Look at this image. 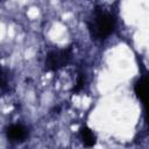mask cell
<instances>
[{
	"mask_svg": "<svg viewBox=\"0 0 149 149\" xmlns=\"http://www.w3.org/2000/svg\"><path fill=\"white\" fill-rule=\"evenodd\" d=\"M115 27V17L112 13L97 7L94 9L93 16L88 21V30L92 38L105 40Z\"/></svg>",
	"mask_w": 149,
	"mask_h": 149,
	"instance_id": "6da1fadb",
	"label": "cell"
},
{
	"mask_svg": "<svg viewBox=\"0 0 149 149\" xmlns=\"http://www.w3.org/2000/svg\"><path fill=\"white\" fill-rule=\"evenodd\" d=\"M71 57L70 49H55L51 50L45 59V68L48 70H58L68 64Z\"/></svg>",
	"mask_w": 149,
	"mask_h": 149,
	"instance_id": "7a4b0ae2",
	"label": "cell"
},
{
	"mask_svg": "<svg viewBox=\"0 0 149 149\" xmlns=\"http://www.w3.org/2000/svg\"><path fill=\"white\" fill-rule=\"evenodd\" d=\"M136 95L143 101L144 108H146V114H147V120L149 123V78H142L136 81L134 86Z\"/></svg>",
	"mask_w": 149,
	"mask_h": 149,
	"instance_id": "3957f363",
	"label": "cell"
},
{
	"mask_svg": "<svg viewBox=\"0 0 149 149\" xmlns=\"http://www.w3.org/2000/svg\"><path fill=\"white\" fill-rule=\"evenodd\" d=\"M7 136L12 141H23L27 136V129L22 125H12L7 128Z\"/></svg>",
	"mask_w": 149,
	"mask_h": 149,
	"instance_id": "277c9868",
	"label": "cell"
},
{
	"mask_svg": "<svg viewBox=\"0 0 149 149\" xmlns=\"http://www.w3.org/2000/svg\"><path fill=\"white\" fill-rule=\"evenodd\" d=\"M80 137H81V141H83L84 146H86V147H93L95 144V135L86 126L81 127V129H80Z\"/></svg>",
	"mask_w": 149,
	"mask_h": 149,
	"instance_id": "5b68a950",
	"label": "cell"
},
{
	"mask_svg": "<svg viewBox=\"0 0 149 149\" xmlns=\"http://www.w3.org/2000/svg\"><path fill=\"white\" fill-rule=\"evenodd\" d=\"M83 84H84V79H83V76H79V78H78V81H77V86L74 87V90L76 91H78L81 86H83Z\"/></svg>",
	"mask_w": 149,
	"mask_h": 149,
	"instance_id": "8992f818",
	"label": "cell"
}]
</instances>
